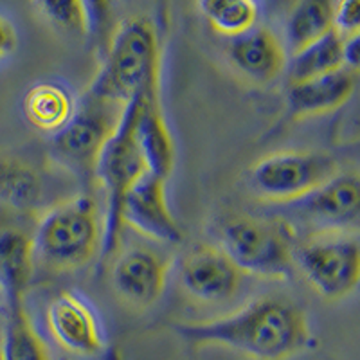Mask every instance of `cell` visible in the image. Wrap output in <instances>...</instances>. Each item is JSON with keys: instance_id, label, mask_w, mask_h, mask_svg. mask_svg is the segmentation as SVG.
<instances>
[{"instance_id": "obj_6", "label": "cell", "mask_w": 360, "mask_h": 360, "mask_svg": "<svg viewBox=\"0 0 360 360\" xmlns=\"http://www.w3.org/2000/svg\"><path fill=\"white\" fill-rule=\"evenodd\" d=\"M123 107L85 90L69 121L51 137V159L78 180L83 193L94 189L99 153L117 127Z\"/></svg>"}, {"instance_id": "obj_25", "label": "cell", "mask_w": 360, "mask_h": 360, "mask_svg": "<svg viewBox=\"0 0 360 360\" xmlns=\"http://www.w3.org/2000/svg\"><path fill=\"white\" fill-rule=\"evenodd\" d=\"M86 17V40L96 49H107L108 40L115 29V0H82Z\"/></svg>"}, {"instance_id": "obj_12", "label": "cell", "mask_w": 360, "mask_h": 360, "mask_svg": "<svg viewBox=\"0 0 360 360\" xmlns=\"http://www.w3.org/2000/svg\"><path fill=\"white\" fill-rule=\"evenodd\" d=\"M169 262L146 247H130L115 256L110 283L115 294L135 308H150L160 299L168 281Z\"/></svg>"}, {"instance_id": "obj_9", "label": "cell", "mask_w": 360, "mask_h": 360, "mask_svg": "<svg viewBox=\"0 0 360 360\" xmlns=\"http://www.w3.org/2000/svg\"><path fill=\"white\" fill-rule=\"evenodd\" d=\"M288 211L315 233H355L360 218V184L356 173H335L304 197L288 202Z\"/></svg>"}, {"instance_id": "obj_14", "label": "cell", "mask_w": 360, "mask_h": 360, "mask_svg": "<svg viewBox=\"0 0 360 360\" xmlns=\"http://www.w3.org/2000/svg\"><path fill=\"white\" fill-rule=\"evenodd\" d=\"M227 56L238 72L258 85L272 83L287 69V51L279 38L258 25L229 38Z\"/></svg>"}, {"instance_id": "obj_19", "label": "cell", "mask_w": 360, "mask_h": 360, "mask_svg": "<svg viewBox=\"0 0 360 360\" xmlns=\"http://www.w3.org/2000/svg\"><path fill=\"white\" fill-rule=\"evenodd\" d=\"M76 101L58 83H38L29 89L24 99L25 117L34 128L45 134H56L70 119Z\"/></svg>"}, {"instance_id": "obj_11", "label": "cell", "mask_w": 360, "mask_h": 360, "mask_svg": "<svg viewBox=\"0 0 360 360\" xmlns=\"http://www.w3.org/2000/svg\"><path fill=\"white\" fill-rule=\"evenodd\" d=\"M243 274L218 247L188 250L179 263V283L189 297L200 303H225L236 295Z\"/></svg>"}, {"instance_id": "obj_15", "label": "cell", "mask_w": 360, "mask_h": 360, "mask_svg": "<svg viewBox=\"0 0 360 360\" xmlns=\"http://www.w3.org/2000/svg\"><path fill=\"white\" fill-rule=\"evenodd\" d=\"M134 137L144 169L168 180L175 166V143L160 110L159 96L141 98L135 108Z\"/></svg>"}, {"instance_id": "obj_10", "label": "cell", "mask_w": 360, "mask_h": 360, "mask_svg": "<svg viewBox=\"0 0 360 360\" xmlns=\"http://www.w3.org/2000/svg\"><path fill=\"white\" fill-rule=\"evenodd\" d=\"M123 227L137 231L155 242L176 245L184 233L173 217L166 198V180L152 173H141L128 189L121 209Z\"/></svg>"}, {"instance_id": "obj_4", "label": "cell", "mask_w": 360, "mask_h": 360, "mask_svg": "<svg viewBox=\"0 0 360 360\" xmlns=\"http://www.w3.org/2000/svg\"><path fill=\"white\" fill-rule=\"evenodd\" d=\"M218 249L242 274L288 279L294 274V233L290 224L233 213L217 227Z\"/></svg>"}, {"instance_id": "obj_18", "label": "cell", "mask_w": 360, "mask_h": 360, "mask_svg": "<svg viewBox=\"0 0 360 360\" xmlns=\"http://www.w3.org/2000/svg\"><path fill=\"white\" fill-rule=\"evenodd\" d=\"M44 184L37 169L18 157L0 153V205L31 213L41 204Z\"/></svg>"}, {"instance_id": "obj_22", "label": "cell", "mask_w": 360, "mask_h": 360, "mask_svg": "<svg viewBox=\"0 0 360 360\" xmlns=\"http://www.w3.org/2000/svg\"><path fill=\"white\" fill-rule=\"evenodd\" d=\"M335 0H297L287 18V41L292 53L333 29Z\"/></svg>"}, {"instance_id": "obj_26", "label": "cell", "mask_w": 360, "mask_h": 360, "mask_svg": "<svg viewBox=\"0 0 360 360\" xmlns=\"http://www.w3.org/2000/svg\"><path fill=\"white\" fill-rule=\"evenodd\" d=\"M360 0H335L333 8V29L340 37L359 33Z\"/></svg>"}, {"instance_id": "obj_7", "label": "cell", "mask_w": 360, "mask_h": 360, "mask_svg": "<svg viewBox=\"0 0 360 360\" xmlns=\"http://www.w3.org/2000/svg\"><path fill=\"white\" fill-rule=\"evenodd\" d=\"M294 265L321 297L339 301L359 285L360 245L355 233H311L294 249Z\"/></svg>"}, {"instance_id": "obj_24", "label": "cell", "mask_w": 360, "mask_h": 360, "mask_svg": "<svg viewBox=\"0 0 360 360\" xmlns=\"http://www.w3.org/2000/svg\"><path fill=\"white\" fill-rule=\"evenodd\" d=\"M38 9L54 27L74 37L86 38V17L82 0H34Z\"/></svg>"}, {"instance_id": "obj_28", "label": "cell", "mask_w": 360, "mask_h": 360, "mask_svg": "<svg viewBox=\"0 0 360 360\" xmlns=\"http://www.w3.org/2000/svg\"><path fill=\"white\" fill-rule=\"evenodd\" d=\"M17 47V33L15 27L6 18L0 17V60L13 53Z\"/></svg>"}, {"instance_id": "obj_5", "label": "cell", "mask_w": 360, "mask_h": 360, "mask_svg": "<svg viewBox=\"0 0 360 360\" xmlns=\"http://www.w3.org/2000/svg\"><path fill=\"white\" fill-rule=\"evenodd\" d=\"M139 99L135 98L124 105L117 127L103 146L96 164V184L105 193L99 269H105L112 256L117 252L121 233L124 229L121 221L124 197L137 176L146 172L134 137L135 108Z\"/></svg>"}, {"instance_id": "obj_20", "label": "cell", "mask_w": 360, "mask_h": 360, "mask_svg": "<svg viewBox=\"0 0 360 360\" xmlns=\"http://www.w3.org/2000/svg\"><path fill=\"white\" fill-rule=\"evenodd\" d=\"M0 360H51L47 346L25 311V303L8 304L0 339Z\"/></svg>"}, {"instance_id": "obj_27", "label": "cell", "mask_w": 360, "mask_h": 360, "mask_svg": "<svg viewBox=\"0 0 360 360\" xmlns=\"http://www.w3.org/2000/svg\"><path fill=\"white\" fill-rule=\"evenodd\" d=\"M360 62V37L356 34H349V37H342V67L344 69L356 72Z\"/></svg>"}, {"instance_id": "obj_8", "label": "cell", "mask_w": 360, "mask_h": 360, "mask_svg": "<svg viewBox=\"0 0 360 360\" xmlns=\"http://www.w3.org/2000/svg\"><path fill=\"white\" fill-rule=\"evenodd\" d=\"M339 173L335 159L323 152H276L250 166L247 184L265 202L288 204Z\"/></svg>"}, {"instance_id": "obj_17", "label": "cell", "mask_w": 360, "mask_h": 360, "mask_svg": "<svg viewBox=\"0 0 360 360\" xmlns=\"http://www.w3.org/2000/svg\"><path fill=\"white\" fill-rule=\"evenodd\" d=\"M33 263L31 236L15 227L0 231V290L4 292L6 304L25 303Z\"/></svg>"}, {"instance_id": "obj_1", "label": "cell", "mask_w": 360, "mask_h": 360, "mask_svg": "<svg viewBox=\"0 0 360 360\" xmlns=\"http://www.w3.org/2000/svg\"><path fill=\"white\" fill-rule=\"evenodd\" d=\"M173 332L189 346H218L252 360H288L311 344L304 310L287 297L263 295L202 323H179Z\"/></svg>"}, {"instance_id": "obj_2", "label": "cell", "mask_w": 360, "mask_h": 360, "mask_svg": "<svg viewBox=\"0 0 360 360\" xmlns=\"http://www.w3.org/2000/svg\"><path fill=\"white\" fill-rule=\"evenodd\" d=\"M160 40L157 29L144 17L119 22L101 54V67L89 92L117 105L135 98L159 96Z\"/></svg>"}, {"instance_id": "obj_21", "label": "cell", "mask_w": 360, "mask_h": 360, "mask_svg": "<svg viewBox=\"0 0 360 360\" xmlns=\"http://www.w3.org/2000/svg\"><path fill=\"white\" fill-rule=\"evenodd\" d=\"M342 69V37L335 29L292 53L288 63L290 83L324 76Z\"/></svg>"}, {"instance_id": "obj_3", "label": "cell", "mask_w": 360, "mask_h": 360, "mask_svg": "<svg viewBox=\"0 0 360 360\" xmlns=\"http://www.w3.org/2000/svg\"><path fill=\"white\" fill-rule=\"evenodd\" d=\"M101 234L98 204L90 193H82L41 214L31 236L34 258L54 270H78L96 258Z\"/></svg>"}, {"instance_id": "obj_13", "label": "cell", "mask_w": 360, "mask_h": 360, "mask_svg": "<svg viewBox=\"0 0 360 360\" xmlns=\"http://www.w3.org/2000/svg\"><path fill=\"white\" fill-rule=\"evenodd\" d=\"M47 328L63 349L72 355L99 356L105 349L99 323L85 299L63 290L47 307Z\"/></svg>"}, {"instance_id": "obj_16", "label": "cell", "mask_w": 360, "mask_h": 360, "mask_svg": "<svg viewBox=\"0 0 360 360\" xmlns=\"http://www.w3.org/2000/svg\"><path fill=\"white\" fill-rule=\"evenodd\" d=\"M355 85V72L344 67L324 76L290 83L287 92V115L290 119H304L337 110L352 98Z\"/></svg>"}, {"instance_id": "obj_23", "label": "cell", "mask_w": 360, "mask_h": 360, "mask_svg": "<svg viewBox=\"0 0 360 360\" xmlns=\"http://www.w3.org/2000/svg\"><path fill=\"white\" fill-rule=\"evenodd\" d=\"M198 9L214 31L229 38L252 29L259 13L256 0H198Z\"/></svg>"}]
</instances>
